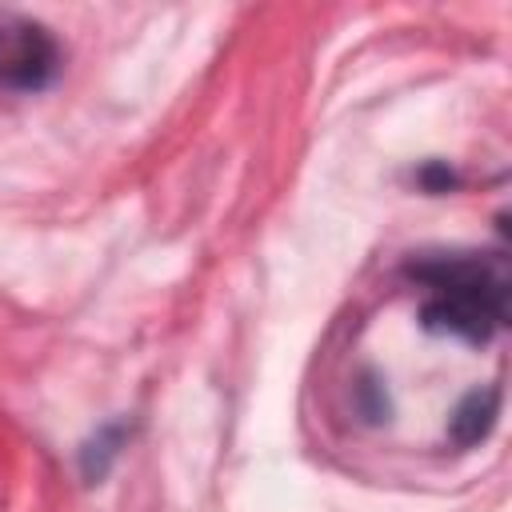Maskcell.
Listing matches in <instances>:
<instances>
[{
	"mask_svg": "<svg viewBox=\"0 0 512 512\" xmlns=\"http://www.w3.org/2000/svg\"><path fill=\"white\" fill-rule=\"evenodd\" d=\"M416 180H420L428 192H448V188L456 184V176H452L444 164H424V168L416 172Z\"/></svg>",
	"mask_w": 512,
	"mask_h": 512,
	"instance_id": "5",
	"label": "cell"
},
{
	"mask_svg": "<svg viewBox=\"0 0 512 512\" xmlns=\"http://www.w3.org/2000/svg\"><path fill=\"white\" fill-rule=\"evenodd\" d=\"M496 416H500V388H472V392L452 408V420H448L452 444H460V448L480 444V440L492 432Z\"/></svg>",
	"mask_w": 512,
	"mask_h": 512,
	"instance_id": "3",
	"label": "cell"
},
{
	"mask_svg": "<svg viewBox=\"0 0 512 512\" xmlns=\"http://www.w3.org/2000/svg\"><path fill=\"white\" fill-rule=\"evenodd\" d=\"M124 436H128V428L116 420V424H104V428L80 448V468H84L88 480H104V476H108L112 460H116L120 448H124Z\"/></svg>",
	"mask_w": 512,
	"mask_h": 512,
	"instance_id": "4",
	"label": "cell"
},
{
	"mask_svg": "<svg viewBox=\"0 0 512 512\" xmlns=\"http://www.w3.org/2000/svg\"><path fill=\"white\" fill-rule=\"evenodd\" d=\"M408 276L428 288L420 324L468 344L492 340L508 320L504 264L480 252H428L408 264Z\"/></svg>",
	"mask_w": 512,
	"mask_h": 512,
	"instance_id": "1",
	"label": "cell"
},
{
	"mask_svg": "<svg viewBox=\"0 0 512 512\" xmlns=\"http://www.w3.org/2000/svg\"><path fill=\"white\" fill-rule=\"evenodd\" d=\"M60 72L56 36L20 12H0V88L4 92H36L52 84Z\"/></svg>",
	"mask_w": 512,
	"mask_h": 512,
	"instance_id": "2",
	"label": "cell"
}]
</instances>
